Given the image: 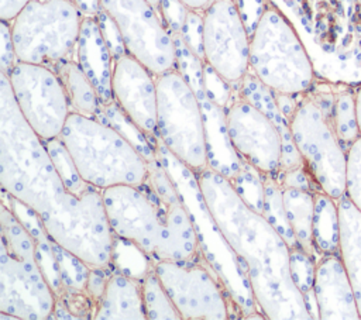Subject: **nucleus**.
<instances>
[{
	"label": "nucleus",
	"mask_w": 361,
	"mask_h": 320,
	"mask_svg": "<svg viewBox=\"0 0 361 320\" xmlns=\"http://www.w3.org/2000/svg\"><path fill=\"white\" fill-rule=\"evenodd\" d=\"M0 185L30 207L51 238L89 266H111L114 234L103 190L80 196L61 178L44 140L28 125L10 79L0 72Z\"/></svg>",
	"instance_id": "nucleus-1"
},
{
	"label": "nucleus",
	"mask_w": 361,
	"mask_h": 320,
	"mask_svg": "<svg viewBox=\"0 0 361 320\" xmlns=\"http://www.w3.org/2000/svg\"><path fill=\"white\" fill-rule=\"evenodd\" d=\"M204 202L238 258L267 320H312L290 272V247L262 213L251 209L230 179L206 168L196 173Z\"/></svg>",
	"instance_id": "nucleus-2"
},
{
	"label": "nucleus",
	"mask_w": 361,
	"mask_h": 320,
	"mask_svg": "<svg viewBox=\"0 0 361 320\" xmlns=\"http://www.w3.org/2000/svg\"><path fill=\"white\" fill-rule=\"evenodd\" d=\"M148 168L145 183L103 190L113 234L134 242L152 261L195 258L200 247L190 214L159 155L148 161Z\"/></svg>",
	"instance_id": "nucleus-3"
},
{
	"label": "nucleus",
	"mask_w": 361,
	"mask_h": 320,
	"mask_svg": "<svg viewBox=\"0 0 361 320\" xmlns=\"http://www.w3.org/2000/svg\"><path fill=\"white\" fill-rule=\"evenodd\" d=\"M303 41L319 79L361 85V0H269Z\"/></svg>",
	"instance_id": "nucleus-4"
},
{
	"label": "nucleus",
	"mask_w": 361,
	"mask_h": 320,
	"mask_svg": "<svg viewBox=\"0 0 361 320\" xmlns=\"http://www.w3.org/2000/svg\"><path fill=\"white\" fill-rule=\"evenodd\" d=\"M59 138L82 179L96 189L140 186L148 179L147 158L103 118L71 111Z\"/></svg>",
	"instance_id": "nucleus-5"
},
{
	"label": "nucleus",
	"mask_w": 361,
	"mask_h": 320,
	"mask_svg": "<svg viewBox=\"0 0 361 320\" xmlns=\"http://www.w3.org/2000/svg\"><path fill=\"white\" fill-rule=\"evenodd\" d=\"M336 85L317 79L310 90L302 93L290 118V130L317 190L338 200L345 192L347 148L334 125Z\"/></svg>",
	"instance_id": "nucleus-6"
},
{
	"label": "nucleus",
	"mask_w": 361,
	"mask_h": 320,
	"mask_svg": "<svg viewBox=\"0 0 361 320\" xmlns=\"http://www.w3.org/2000/svg\"><path fill=\"white\" fill-rule=\"evenodd\" d=\"M0 224V312L18 320L51 319L56 300L38 265L32 235L4 202Z\"/></svg>",
	"instance_id": "nucleus-7"
},
{
	"label": "nucleus",
	"mask_w": 361,
	"mask_h": 320,
	"mask_svg": "<svg viewBox=\"0 0 361 320\" xmlns=\"http://www.w3.org/2000/svg\"><path fill=\"white\" fill-rule=\"evenodd\" d=\"M250 70L271 90L302 94L319 79L289 20L271 3L250 38Z\"/></svg>",
	"instance_id": "nucleus-8"
},
{
	"label": "nucleus",
	"mask_w": 361,
	"mask_h": 320,
	"mask_svg": "<svg viewBox=\"0 0 361 320\" xmlns=\"http://www.w3.org/2000/svg\"><path fill=\"white\" fill-rule=\"evenodd\" d=\"M157 152L190 214L200 251L223 281L243 317L259 312L248 278L204 202L196 173L176 159L159 140Z\"/></svg>",
	"instance_id": "nucleus-9"
},
{
	"label": "nucleus",
	"mask_w": 361,
	"mask_h": 320,
	"mask_svg": "<svg viewBox=\"0 0 361 320\" xmlns=\"http://www.w3.org/2000/svg\"><path fill=\"white\" fill-rule=\"evenodd\" d=\"M82 20L73 0H30L10 23L17 59L52 68L76 58Z\"/></svg>",
	"instance_id": "nucleus-10"
},
{
	"label": "nucleus",
	"mask_w": 361,
	"mask_h": 320,
	"mask_svg": "<svg viewBox=\"0 0 361 320\" xmlns=\"http://www.w3.org/2000/svg\"><path fill=\"white\" fill-rule=\"evenodd\" d=\"M158 138L195 173L209 168L206 128L195 92L176 70L157 76Z\"/></svg>",
	"instance_id": "nucleus-11"
},
{
	"label": "nucleus",
	"mask_w": 361,
	"mask_h": 320,
	"mask_svg": "<svg viewBox=\"0 0 361 320\" xmlns=\"http://www.w3.org/2000/svg\"><path fill=\"white\" fill-rule=\"evenodd\" d=\"M152 269L182 320L243 319L241 310L202 251L190 259L154 261Z\"/></svg>",
	"instance_id": "nucleus-12"
},
{
	"label": "nucleus",
	"mask_w": 361,
	"mask_h": 320,
	"mask_svg": "<svg viewBox=\"0 0 361 320\" xmlns=\"http://www.w3.org/2000/svg\"><path fill=\"white\" fill-rule=\"evenodd\" d=\"M7 76L28 125L44 141L58 138L71 114L58 73L47 65L18 61Z\"/></svg>",
	"instance_id": "nucleus-13"
},
{
	"label": "nucleus",
	"mask_w": 361,
	"mask_h": 320,
	"mask_svg": "<svg viewBox=\"0 0 361 320\" xmlns=\"http://www.w3.org/2000/svg\"><path fill=\"white\" fill-rule=\"evenodd\" d=\"M120 28L127 51L155 76L176 69L172 34L148 0H100Z\"/></svg>",
	"instance_id": "nucleus-14"
},
{
	"label": "nucleus",
	"mask_w": 361,
	"mask_h": 320,
	"mask_svg": "<svg viewBox=\"0 0 361 320\" xmlns=\"http://www.w3.org/2000/svg\"><path fill=\"white\" fill-rule=\"evenodd\" d=\"M203 14V61L238 86L250 72V34L234 0H212Z\"/></svg>",
	"instance_id": "nucleus-15"
},
{
	"label": "nucleus",
	"mask_w": 361,
	"mask_h": 320,
	"mask_svg": "<svg viewBox=\"0 0 361 320\" xmlns=\"http://www.w3.org/2000/svg\"><path fill=\"white\" fill-rule=\"evenodd\" d=\"M176 49V70L195 92L206 128L209 168L233 180L241 168V158L233 148L227 133L226 109L216 104L204 90L203 59H200L182 39L180 34L172 32Z\"/></svg>",
	"instance_id": "nucleus-16"
},
{
	"label": "nucleus",
	"mask_w": 361,
	"mask_h": 320,
	"mask_svg": "<svg viewBox=\"0 0 361 320\" xmlns=\"http://www.w3.org/2000/svg\"><path fill=\"white\" fill-rule=\"evenodd\" d=\"M230 142L241 159L264 175L276 176L282 168V138L271 118L240 96L238 89L226 110Z\"/></svg>",
	"instance_id": "nucleus-17"
},
{
	"label": "nucleus",
	"mask_w": 361,
	"mask_h": 320,
	"mask_svg": "<svg viewBox=\"0 0 361 320\" xmlns=\"http://www.w3.org/2000/svg\"><path fill=\"white\" fill-rule=\"evenodd\" d=\"M111 89L114 101L149 137L158 138L157 76L135 56L114 61Z\"/></svg>",
	"instance_id": "nucleus-18"
},
{
	"label": "nucleus",
	"mask_w": 361,
	"mask_h": 320,
	"mask_svg": "<svg viewBox=\"0 0 361 320\" xmlns=\"http://www.w3.org/2000/svg\"><path fill=\"white\" fill-rule=\"evenodd\" d=\"M314 296L319 320H361L340 254H323L316 261Z\"/></svg>",
	"instance_id": "nucleus-19"
},
{
	"label": "nucleus",
	"mask_w": 361,
	"mask_h": 320,
	"mask_svg": "<svg viewBox=\"0 0 361 320\" xmlns=\"http://www.w3.org/2000/svg\"><path fill=\"white\" fill-rule=\"evenodd\" d=\"M76 61L93 83L100 104L114 100L111 89L114 59L102 35L96 17H83L76 47Z\"/></svg>",
	"instance_id": "nucleus-20"
},
{
	"label": "nucleus",
	"mask_w": 361,
	"mask_h": 320,
	"mask_svg": "<svg viewBox=\"0 0 361 320\" xmlns=\"http://www.w3.org/2000/svg\"><path fill=\"white\" fill-rule=\"evenodd\" d=\"M237 89L241 97H244L251 104H254L261 111H264L278 128L282 138V147H283L281 171H286V169H292L303 165L299 151L293 141L290 121L279 109L276 103L275 92L271 90L268 86H265L251 70L243 78Z\"/></svg>",
	"instance_id": "nucleus-21"
},
{
	"label": "nucleus",
	"mask_w": 361,
	"mask_h": 320,
	"mask_svg": "<svg viewBox=\"0 0 361 320\" xmlns=\"http://www.w3.org/2000/svg\"><path fill=\"white\" fill-rule=\"evenodd\" d=\"M148 320L141 281L113 271L97 304L94 320Z\"/></svg>",
	"instance_id": "nucleus-22"
},
{
	"label": "nucleus",
	"mask_w": 361,
	"mask_h": 320,
	"mask_svg": "<svg viewBox=\"0 0 361 320\" xmlns=\"http://www.w3.org/2000/svg\"><path fill=\"white\" fill-rule=\"evenodd\" d=\"M340 258L344 264L361 317V211L343 195L338 200Z\"/></svg>",
	"instance_id": "nucleus-23"
},
{
	"label": "nucleus",
	"mask_w": 361,
	"mask_h": 320,
	"mask_svg": "<svg viewBox=\"0 0 361 320\" xmlns=\"http://www.w3.org/2000/svg\"><path fill=\"white\" fill-rule=\"evenodd\" d=\"M52 69L58 73L65 87L71 111L96 117L100 110L99 94L76 58L61 61Z\"/></svg>",
	"instance_id": "nucleus-24"
},
{
	"label": "nucleus",
	"mask_w": 361,
	"mask_h": 320,
	"mask_svg": "<svg viewBox=\"0 0 361 320\" xmlns=\"http://www.w3.org/2000/svg\"><path fill=\"white\" fill-rule=\"evenodd\" d=\"M282 195L288 220L299 247L317 261L319 255L313 242L314 192L298 187H282Z\"/></svg>",
	"instance_id": "nucleus-25"
},
{
	"label": "nucleus",
	"mask_w": 361,
	"mask_h": 320,
	"mask_svg": "<svg viewBox=\"0 0 361 320\" xmlns=\"http://www.w3.org/2000/svg\"><path fill=\"white\" fill-rule=\"evenodd\" d=\"M313 242L317 255L338 254L340 216L337 200L324 192H314Z\"/></svg>",
	"instance_id": "nucleus-26"
},
{
	"label": "nucleus",
	"mask_w": 361,
	"mask_h": 320,
	"mask_svg": "<svg viewBox=\"0 0 361 320\" xmlns=\"http://www.w3.org/2000/svg\"><path fill=\"white\" fill-rule=\"evenodd\" d=\"M99 118L106 120L111 127H114L126 140H128L145 158L147 161L154 159L157 152V142L159 138H149L113 100L109 104H100L97 113Z\"/></svg>",
	"instance_id": "nucleus-27"
},
{
	"label": "nucleus",
	"mask_w": 361,
	"mask_h": 320,
	"mask_svg": "<svg viewBox=\"0 0 361 320\" xmlns=\"http://www.w3.org/2000/svg\"><path fill=\"white\" fill-rule=\"evenodd\" d=\"M355 87L357 86L344 83L336 85V97L333 107L334 125L343 145L347 149L361 135L357 117Z\"/></svg>",
	"instance_id": "nucleus-28"
},
{
	"label": "nucleus",
	"mask_w": 361,
	"mask_h": 320,
	"mask_svg": "<svg viewBox=\"0 0 361 320\" xmlns=\"http://www.w3.org/2000/svg\"><path fill=\"white\" fill-rule=\"evenodd\" d=\"M152 264L154 261L149 255L134 242L114 235L111 250V266L114 271L128 275L137 281H142L152 269Z\"/></svg>",
	"instance_id": "nucleus-29"
},
{
	"label": "nucleus",
	"mask_w": 361,
	"mask_h": 320,
	"mask_svg": "<svg viewBox=\"0 0 361 320\" xmlns=\"http://www.w3.org/2000/svg\"><path fill=\"white\" fill-rule=\"evenodd\" d=\"M264 192H265V199H264L262 214L278 230V233L285 238V241L288 242V245L290 248L299 247L296 237L293 234V230L290 227V223L288 220V214H286L285 204H283L282 186L278 182L276 176L265 175Z\"/></svg>",
	"instance_id": "nucleus-30"
},
{
	"label": "nucleus",
	"mask_w": 361,
	"mask_h": 320,
	"mask_svg": "<svg viewBox=\"0 0 361 320\" xmlns=\"http://www.w3.org/2000/svg\"><path fill=\"white\" fill-rule=\"evenodd\" d=\"M141 290L148 320H182L180 313L154 269H151L141 281Z\"/></svg>",
	"instance_id": "nucleus-31"
},
{
	"label": "nucleus",
	"mask_w": 361,
	"mask_h": 320,
	"mask_svg": "<svg viewBox=\"0 0 361 320\" xmlns=\"http://www.w3.org/2000/svg\"><path fill=\"white\" fill-rule=\"evenodd\" d=\"M314 271L316 259L296 247L290 250V272L295 285L302 293L312 320H319V309L314 296Z\"/></svg>",
	"instance_id": "nucleus-32"
},
{
	"label": "nucleus",
	"mask_w": 361,
	"mask_h": 320,
	"mask_svg": "<svg viewBox=\"0 0 361 320\" xmlns=\"http://www.w3.org/2000/svg\"><path fill=\"white\" fill-rule=\"evenodd\" d=\"M45 147L61 175V178L63 179L65 185L76 195L80 196H87V195H93L97 192H102L100 189H96L94 186L89 185L87 182H85L78 171V168L75 166V162L68 151V148L65 147V144L62 142V140L58 138H52L48 141H44Z\"/></svg>",
	"instance_id": "nucleus-33"
},
{
	"label": "nucleus",
	"mask_w": 361,
	"mask_h": 320,
	"mask_svg": "<svg viewBox=\"0 0 361 320\" xmlns=\"http://www.w3.org/2000/svg\"><path fill=\"white\" fill-rule=\"evenodd\" d=\"M264 182L265 175L244 159H241V168L235 178L231 180L240 197L258 213L264 211Z\"/></svg>",
	"instance_id": "nucleus-34"
},
{
	"label": "nucleus",
	"mask_w": 361,
	"mask_h": 320,
	"mask_svg": "<svg viewBox=\"0 0 361 320\" xmlns=\"http://www.w3.org/2000/svg\"><path fill=\"white\" fill-rule=\"evenodd\" d=\"M55 255L58 259L63 288L85 290L90 266L58 242H55Z\"/></svg>",
	"instance_id": "nucleus-35"
},
{
	"label": "nucleus",
	"mask_w": 361,
	"mask_h": 320,
	"mask_svg": "<svg viewBox=\"0 0 361 320\" xmlns=\"http://www.w3.org/2000/svg\"><path fill=\"white\" fill-rule=\"evenodd\" d=\"M344 195L361 211V135L347 149Z\"/></svg>",
	"instance_id": "nucleus-36"
},
{
	"label": "nucleus",
	"mask_w": 361,
	"mask_h": 320,
	"mask_svg": "<svg viewBox=\"0 0 361 320\" xmlns=\"http://www.w3.org/2000/svg\"><path fill=\"white\" fill-rule=\"evenodd\" d=\"M203 82H204V90L207 96L220 107L228 109L237 86H233L230 82H227L214 68H212L207 62L203 61Z\"/></svg>",
	"instance_id": "nucleus-37"
},
{
	"label": "nucleus",
	"mask_w": 361,
	"mask_h": 320,
	"mask_svg": "<svg viewBox=\"0 0 361 320\" xmlns=\"http://www.w3.org/2000/svg\"><path fill=\"white\" fill-rule=\"evenodd\" d=\"M96 20L99 23L102 35L110 49V54L113 56V59L116 61L117 58L128 54L123 34L120 31V28L117 27V24L114 23V20L103 10V7L100 8V11L96 16Z\"/></svg>",
	"instance_id": "nucleus-38"
},
{
	"label": "nucleus",
	"mask_w": 361,
	"mask_h": 320,
	"mask_svg": "<svg viewBox=\"0 0 361 320\" xmlns=\"http://www.w3.org/2000/svg\"><path fill=\"white\" fill-rule=\"evenodd\" d=\"M180 37L185 44L203 59V14L202 11L189 8Z\"/></svg>",
	"instance_id": "nucleus-39"
},
{
	"label": "nucleus",
	"mask_w": 361,
	"mask_h": 320,
	"mask_svg": "<svg viewBox=\"0 0 361 320\" xmlns=\"http://www.w3.org/2000/svg\"><path fill=\"white\" fill-rule=\"evenodd\" d=\"M189 7L182 0H161V17L169 32L180 34Z\"/></svg>",
	"instance_id": "nucleus-40"
},
{
	"label": "nucleus",
	"mask_w": 361,
	"mask_h": 320,
	"mask_svg": "<svg viewBox=\"0 0 361 320\" xmlns=\"http://www.w3.org/2000/svg\"><path fill=\"white\" fill-rule=\"evenodd\" d=\"M276 179L282 187H298V189L319 192L305 165L286 169V171H279V173L276 175Z\"/></svg>",
	"instance_id": "nucleus-41"
},
{
	"label": "nucleus",
	"mask_w": 361,
	"mask_h": 320,
	"mask_svg": "<svg viewBox=\"0 0 361 320\" xmlns=\"http://www.w3.org/2000/svg\"><path fill=\"white\" fill-rule=\"evenodd\" d=\"M1 32V54H0V72L10 75L16 63L18 62L16 55V48L11 37V25L8 21L0 20Z\"/></svg>",
	"instance_id": "nucleus-42"
},
{
	"label": "nucleus",
	"mask_w": 361,
	"mask_h": 320,
	"mask_svg": "<svg viewBox=\"0 0 361 320\" xmlns=\"http://www.w3.org/2000/svg\"><path fill=\"white\" fill-rule=\"evenodd\" d=\"M113 266H90L85 290L97 304L106 290L109 278L113 273Z\"/></svg>",
	"instance_id": "nucleus-43"
},
{
	"label": "nucleus",
	"mask_w": 361,
	"mask_h": 320,
	"mask_svg": "<svg viewBox=\"0 0 361 320\" xmlns=\"http://www.w3.org/2000/svg\"><path fill=\"white\" fill-rule=\"evenodd\" d=\"M30 0H0V20L11 23Z\"/></svg>",
	"instance_id": "nucleus-44"
},
{
	"label": "nucleus",
	"mask_w": 361,
	"mask_h": 320,
	"mask_svg": "<svg viewBox=\"0 0 361 320\" xmlns=\"http://www.w3.org/2000/svg\"><path fill=\"white\" fill-rule=\"evenodd\" d=\"M83 17H96L102 8L100 0H73Z\"/></svg>",
	"instance_id": "nucleus-45"
},
{
	"label": "nucleus",
	"mask_w": 361,
	"mask_h": 320,
	"mask_svg": "<svg viewBox=\"0 0 361 320\" xmlns=\"http://www.w3.org/2000/svg\"><path fill=\"white\" fill-rule=\"evenodd\" d=\"M189 8L192 10H197V11H203L212 0H182Z\"/></svg>",
	"instance_id": "nucleus-46"
},
{
	"label": "nucleus",
	"mask_w": 361,
	"mask_h": 320,
	"mask_svg": "<svg viewBox=\"0 0 361 320\" xmlns=\"http://www.w3.org/2000/svg\"><path fill=\"white\" fill-rule=\"evenodd\" d=\"M355 99H357V117H358V125L361 131V85L355 87Z\"/></svg>",
	"instance_id": "nucleus-47"
},
{
	"label": "nucleus",
	"mask_w": 361,
	"mask_h": 320,
	"mask_svg": "<svg viewBox=\"0 0 361 320\" xmlns=\"http://www.w3.org/2000/svg\"><path fill=\"white\" fill-rule=\"evenodd\" d=\"M151 4H152V7L159 13V16H161V0H148Z\"/></svg>",
	"instance_id": "nucleus-48"
}]
</instances>
